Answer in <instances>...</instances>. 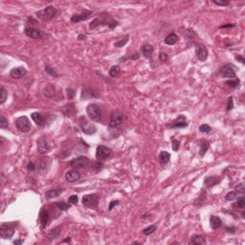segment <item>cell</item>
<instances>
[{
	"label": "cell",
	"mask_w": 245,
	"mask_h": 245,
	"mask_svg": "<svg viewBox=\"0 0 245 245\" xmlns=\"http://www.w3.org/2000/svg\"><path fill=\"white\" fill-rule=\"evenodd\" d=\"M7 97H8V93L6 89L4 87H1L0 88V103H4L5 101L7 100Z\"/></svg>",
	"instance_id": "cell-41"
},
{
	"label": "cell",
	"mask_w": 245,
	"mask_h": 245,
	"mask_svg": "<svg viewBox=\"0 0 245 245\" xmlns=\"http://www.w3.org/2000/svg\"><path fill=\"white\" fill-rule=\"evenodd\" d=\"M183 36H184V38H186L187 39H192V38H195L196 34L192 29H187V30L184 31Z\"/></svg>",
	"instance_id": "cell-35"
},
{
	"label": "cell",
	"mask_w": 245,
	"mask_h": 245,
	"mask_svg": "<svg viewBox=\"0 0 245 245\" xmlns=\"http://www.w3.org/2000/svg\"><path fill=\"white\" fill-rule=\"evenodd\" d=\"M118 25H119V22H118V21L111 20V21H109V22H108V24H107V27H108L109 29H114V28H116V27H117Z\"/></svg>",
	"instance_id": "cell-50"
},
{
	"label": "cell",
	"mask_w": 245,
	"mask_h": 245,
	"mask_svg": "<svg viewBox=\"0 0 245 245\" xmlns=\"http://www.w3.org/2000/svg\"><path fill=\"white\" fill-rule=\"evenodd\" d=\"M235 27V24H232V23H228L225 25H221L219 26V29H226V28H234Z\"/></svg>",
	"instance_id": "cell-53"
},
{
	"label": "cell",
	"mask_w": 245,
	"mask_h": 245,
	"mask_svg": "<svg viewBox=\"0 0 245 245\" xmlns=\"http://www.w3.org/2000/svg\"><path fill=\"white\" fill-rule=\"evenodd\" d=\"M221 219L216 215H212L210 217V225H211V228L214 230L218 229L221 226Z\"/></svg>",
	"instance_id": "cell-25"
},
{
	"label": "cell",
	"mask_w": 245,
	"mask_h": 245,
	"mask_svg": "<svg viewBox=\"0 0 245 245\" xmlns=\"http://www.w3.org/2000/svg\"><path fill=\"white\" fill-rule=\"evenodd\" d=\"M45 72L48 75H50L51 77H53V78H58V74L57 73V71L55 69L52 68L50 65H46L45 66Z\"/></svg>",
	"instance_id": "cell-39"
},
{
	"label": "cell",
	"mask_w": 245,
	"mask_h": 245,
	"mask_svg": "<svg viewBox=\"0 0 245 245\" xmlns=\"http://www.w3.org/2000/svg\"><path fill=\"white\" fill-rule=\"evenodd\" d=\"M38 151L41 154H46L51 151V147L45 136H41L38 141Z\"/></svg>",
	"instance_id": "cell-11"
},
{
	"label": "cell",
	"mask_w": 245,
	"mask_h": 245,
	"mask_svg": "<svg viewBox=\"0 0 245 245\" xmlns=\"http://www.w3.org/2000/svg\"><path fill=\"white\" fill-rule=\"evenodd\" d=\"M70 241H71V238H70V237H67L65 239H63L61 242H62V243H65V242H70Z\"/></svg>",
	"instance_id": "cell-60"
},
{
	"label": "cell",
	"mask_w": 245,
	"mask_h": 245,
	"mask_svg": "<svg viewBox=\"0 0 245 245\" xmlns=\"http://www.w3.org/2000/svg\"><path fill=\"white\" fill-rule=\"evenodd\" d=\"M50 219V215L48 213V211H46L45 209H41L40 213H39V222L41 224L42 227H45Z\"/></svg>",
	"instance_id": "cell-22"
},
{
	"label": "cell",
	"mask_w": 245,
	"mask_h": 245,
	"mask_svg": "<svg viewBox=\"0 0 245 245\" xmlns=\"http://www.w3.org/2000/svg\"><path fill=\"white\" fill-rule=\"evenodd\" d=\"M219 72L223 78H237V75H235V67L232 64H225L224 66H222L220 68Z\"/></svg>",
	"instance_id": "cell-12"
},
{
	"label": "cell",
	"mask_w": 245,
	"mask_h": 245,
	"mask_svg": "<svg viewBox=\"0 0 245 245\" xmlns=\"http://www.w3.org/2000/svg\"><path fill=\"white\" fill-rule=\"evenodd\" d=\"M208 150H209V143L206 142V141L201 142V144L199 146V154H200V156H204Z\"/></svg>",
	"instance_id": "cell-32"
},
{
	"label": "cell",
	"mask_w": 245,
	"mask_h": 245,
	"mask_svg": "<svg viewBox=\"0 0 245 245\" xmlns=\"http://www.w3.org/2000/svg\"><path fill=\"white\" fill-rule=\"evenodd\" d=\"M22 243H23V240H21V239H17V240H14V245H20Z\"/></svg>",
	"instance_id": "cell-58"
},
{
	"label": "cell",
	"mask_w": 245,
	"mask_h": 245,
	"mask_svg": "<svg viewBox=\"0 0 245 245\" xmlns=\"http://www.w3.org/2000/svg\"><path fill=\"white\" fill-rule=\"evenodd\" d=\"M122 122V114L118 111V110H114L111 112L110 115V120H109V127H117L119 126H121Z\"/></svg>",
	"instance_id": "cell-10"
},
{
	"label": "cell",
	"mask_w": 245,
	"mask_h": 245,
	"mask_svg": "<svg viewBox=\"0 0 245 245\" xmlns=\"http://www.w3.org/2000/svg\"><path fill=\"white\" fill-rule=\"evenodd\" d=\"M214 4L217 5V6H228L229 5V2L226 1V0H220V1H218V0H214L213 1Z\"/></svg>",
	"instance_id": "cell-48"
},
{
	"label": "cell",
	"mask_w": 245,
	"mask_h": 245,
	"mask_svg": "<svg viewBox=\"0 0 245 245\" xmlns=\"http://www.w3.org/2000/svg\"><path fill=\"white\" fill-rule=\"evenodd\" d=\"M188 127V122L187 118L184 115H179L177 119L172 122V125L171 126V128H184Z\"/></svg>",
	"instance_id": "cell-18"
},
{
	"label": "cell",
	"mask_w": 245,
	"mask_h": 245,
	"mask_svg": "<svg viewBox=\"0 0 245 245\" xmlns=\"http://www.w3.org/2000/svg\"><path fill=\"white\" fill-rule=\"evenodd\" d=\"M32 120L34 121V122L38 127H42L44 126L45 124V117L43 116L41 113L39 112H34L31 114Z\"/></svg>",
	"instance_id": "cell-20"
},
{
	"label": "cell",
	"mask_w": 245,
	"mask_h": 245,
	"mask_svg": "<svg viewBox=\"0 0 245 245\" xmlns=\"http://www.w3.org/2000/svg\"><path fill=\"white\" fill-rule=\"evenodd\" d=\"M58 14V10L54 7V6H48L45 9H42V10L37 12V16L38 17L39 19H41L42 21H50L54 18V17L57 15Z\"/></svg>",
	"instance_id": "cell-1"
},
{
	"label": "cell",
	"mask_w": 245,
	"mask_h": 245,
	"mask_svg": "<svg viewBox=\"0 0 245 245\" xmlns=\"http://www.w3.org/2000/svg\"><path fill=\"white\" fill-rule=\"evenodd\" d=\"M107 18H108V14H106V13H101V14H99L98 16L95 17V18L92 20V22L90 23L89 28L90 29H95V28L99 27V26L107 25L108 24Z\"/></svg>",
	"instance_id": "cell-8"
},
{
	"label": "cell",
	"mask_w": 245,
	"mask_h": 245,
	"mask_svg": "<svg viewBox=\"0 0 245 245\" xmlns=\"http://www.w3.org/2000/svg\"><path fill=\"white\" fill-rule=\"evenodd\" d=\"M234 207L243 210L245 208V197L244 196H239L237 198V202L234 204Z\"/></svg>",
	"instance_id": "cell-33"
},
{
	"label": "cell",
	"mask_w": 245,
	"mask_h": 245,
	"mask_svg": "<svg viewBox=\"0 0 245 245\" xmlns=\"http://www.w3.org/2000/svg\"><path fill=\"white\" fill-rule=\"evenodd\" d=\"M171 159V153L168 151H161L159 154V161L162 165H166L170 162Z\"/></svg>",
	"instance_id": "cell-29"
},
{
	"label": "cell",
	"mask_w": 245,
	"mask_h": 245,
	"mask_svg": "<svg viewBox=\"0 0 245 245\" xmlns=\"http://www.w3.org/2000/svg\"><path fill=\"white\" fill-rule=\"evenodd\" d=\"M91 15H92V12L91 11L84 10L81 14H74L71 16V18H70V21H71V23H78L81 21L87 20Z\"/></svg>",
	"instance_id": "cell-13"
},
{
	"label": "cell",
	"mask_w": 245,
	"mask_h": 245,
	"mask_svg": "<svg viewBox=\"0 0 245 245\" xmlns=\"http://www.w3.org/2000/svg\"><path fill=\"white\" fill-rule=\"evenodd\" d=\"M99 195L97 194L85 195L82 196V204L90 209H96L99 205Z\"/></svg>",
	"instance_id": "cell-3"
},
{
	"label": "cell",
	"mask_w": 245,
	"mask_h": 245,
	"mask_svg": "<svg viewBox=\"0 0 245 245\" xmlns=\"http://www.w3.org/2000/svg\"><path fill=\"white\" fill-rule=\"evenodd\" d=\"M168 59V55L164 53V52H161V53L159 54V60L161 61V62H166Z\"/></svg>",
	"instance_id": "cell-49"
},
{
	"label": "cell",
	"mask_w": 245,
	"mask_h": 245,
	"mask_svg": "<svg viewBox=\"0 0 245 245\" xmlns=\"http://www.w3.org/2000/svg\"><path fill=\"white\" fill-rule=\"evenodd\" d=\"M56 94V87L53 84H48L44 88V95L47 98H53Z\"/></svg>",
	"instance_id": "cell-28"
},
{
	"label": "cell",
	"mask_w": 245,
	"mask_h": 245,
	"mask_svg": "<svg viewBox=\"0 0 245 245\" xmlns=\"http://www.w3.org/2000/svg\"><path fill=\"white\" fill-rule=\"evenodd\" d=\"M66 93H67V99L68 100H72L75 97V90L72 88H67Z\"/></svg>",
	"instance_id": "cell-46"
},
{
	"label": "cell",
	"mask_w": 245,
	"mask_h": 245,
	"mask_svg": "<svg viewBox=\"0 0 245 245\" xmlns=\"http://www.w3.org/2000/svg\"><path fill=\"white\" fill-rule=\"evenodd\" d=\"M139 58H140L139 53H134L132 56H130V59H132V60H138Z\"/></svg>",
	"instance_id": "cell-56"
},
{
	"label": "cell",
	"mask_w": 245,
	"mask_h": 245,
	"mask_svg": "<svg viewBox=\"0 0 245 245\" xmlns=\"http://www.w3.org/2000/svg\"><path fill=\"white\" fill-rule=\"evenodd\" d=\"M14 235V228L10 223H2L0 226V237L3 239H10Z\"/></svg>",
	"instance_id": "cell-6"
},
{
	"label": "cell",
	"mask_w": 245,
	"mask_h": 245,
	"mask_svg": "<svg viewBox=\"0 0 245 245\" xmlns=\"http://www.w3.org/2000/svg\"><path fill=\"white\" fill-rule=\"evenodd\" d=\"M235 189H237V191H238L239 192H241V194H243V192H244V185H243L242 183L239 184V185L237 188H235Z\"/></svg>",
	"instance_id": "cell-55"
},
{
	"label": "cell",
	"mask_w": 245,
	"mask_h": 245,
	"mask_svg": "<svg viewBox=\"0 0 245 245\" xmlns=\"http://www.w3.org/2000/svg\"><path fill=\"white\" fill-rule=\"evenodd\" d=\"M226 84L228 85V86H230V87H232V88H237V87H239V84H240V81L239 80V78H230V81L227 82Z\"/></svg>",
	"instance_id": "cell-36"
},
{
	"label": "cell",
	"mask_w": 245,
	"mask_h": 245,
	"mask_svg": "<svg viewBox=\"0 0 245 245\" xmlns=\"http://www.w3.org/2000/svg\"><path fill=\"white\" fill-rule=\"evenodd\" d=\"M128 38H129V34H127V36L122 38V39H120V40H118L117 42H115L114 43V46L115 47H118V48H120V47H124L127 43V41H128Z\"/></svg>",
	"instance_id": "cell-38"
},
{
	"label": "cell",
	"mask_w": 245,
	"mask_h": 245,
	"mask_svg": "<svg viewBox=\"0 0 245 245\" xmlns=\"http://www.w3.org/2000/svg\"><path fill=\"white\" fill-rule=\"evenodd\" d=\"M89 159L85 156H78L69 162V165L73 169H84L89 165Z\"/></svg>",
	"instance_id": "cell-7"
},
{
	"label": "cell",
	"mask_w": 245,
	"mask_h": 245,
	"mask_svg": "<svg viewBox=\"0 0 245 245\" xmlns=\"http://www.w3.org/2000/svg\"><path fill=\"white\" fill-rule=\"evenodd\" d=\"M68 201H69V203L74 204V205L75 204H78V197L77 195H71V196L68 198Z\"/></svg>",
	"instance_id": "cell-47"
},
{
	"label": "cell",
	"mask_w": 245,
	"mask_h": 245,
	"mask_svg": "<svg viewBox=\"0 0 245 245\" xmlns=\"http://www.w3.org/2000/svg\"><path fill=\"white\" fill-rule=\"evenodd\" d=\"M118 204H119V201L118 200H113V201H111L109 206H108V211H111V210L114 208V207H116Z\"/></svg>",
	"instance_id": "cell-51"
},
{
	"label": "cell",
	"mask_w": 245,
	"mask_h": 245,
	"mask_svg": "<svg viewBox=\"0 0 245 245\" xmlns=\"http://www.w3.org/2000/svg\"><path fill=\"white\" fill-rule=\"evenodd\" d=\"M141 53L146 58H151L153 54V47L151 44H144L141 48Z\"/></svg>",
	"instance_id": "cell-23"
},
{
	"label": "cell",
	"mask_w": 245,
	"mask_h": 245,
	"mask_svg": "<svg viewBox=\"0 0 245 245\" xmlns=\"http://www.w3.org/2000/svg\"><path fill=\"white\" fill-rule=\"evenodd\" d=\"M120 72H121V67L119 65H113L109 70V76L111 78H115L120 74Z\"/></svg>",
	"instance_id": "cell-34"
},
{
	"label": "cell",
	"mask_w": 245,
	"mask_h": 245,
	"mask_svg": "<svg viewBox=\"0 0 245 245\" xmlns=\"http://www.w3.org/2000/svg\"><path fill=\"white\" fill-rule=\"evenodd\" d=\"M178 40H179V38L177 34L171 33L169 36L166 37V38L164 39V42H165V44H167V45H174Z\"/></svg>",
	"instance_id": "cell-24"
},
{
	"label": "cell",
	"mask_w": 245,
	"mask_h": 245,
	"mask_svg": "<svg viewBox=\"0 0 245 245\" xmlns=\"http://www.w3.org/2000/svg\"><path fill=\"white\" fill-rule=\"evenodd\" d=\"M55 206H56L58 210H60V211H67V210L69 209V207H70L67 203L63 202V201H59V202H56V203H55Z\"/></svg>",
	"instance_id": "cell-40"
},
{
	"label": "cell",
	"mask_w": 245,
	"mask_h": 245,
	"mask_svg": "<svg viewBox=\"0 0 245 245\" xmlns=\"http://www.w3.org/2000/svg\"><path fill=\"white\" fill-rule=\"evenodd\" d=\"M27 169L29 171H34V170H36V165H34L33 162H29L27 165Z\"/></svg>",
	"instance_id": "cell-52"
},
{
	"label": "cell",
	"mask_w": 245,
	"mask_h": 245,
	"mask_svg": "<svg viewBox=\"0 0 245 245\" xmlns=\"http://www.w3.org/2000/svg\"><path fill=\"white\" fill-rule=\"evenodd\" d=\"M15 127L21 132H28L31 130V122L26 116H20L15 120Z\"/></svg>",
	"instance_id": "cell-5"
},
{
	"label": "cell",
	"mask_w": 245,
	"mask_h": 245,
	"mask_svg": "<svg viewBox=\"0 0 245 245\" xmlns=\"http://www.w3.org/2000/svg\"><path fill=\"white\" fill-rule=\"evenodd\" d=\"M60 233H61V230H60L59 227H56L55 229H53L48 234V239L49 240H54V239H58L59 237Z\"/></svg>",
	"instance_id": "cell-30"
},
{
	"label": "cell",
	"mask_w": 245,
	"mask_h": 245,
	"mask_svg": "<svg viewBox=\"0 0 245 245\" xmlns=\"http://www.w3.org/2000/svg\"><path fill=\"white\" fill-rule=\"evenodd\" d=\"M80 127H81V129L82 130V132L87 135H92L97 131V128H96L95 125H93L92 122H89L86 120H82L80 122Z\"/></svg>",
	"instance_id": "cell-14"
},
{
	"label": "cell",
	"mask_w": 245,
	"mask_h": 245,
	"mask_svg": "<svg viewBox=\"0 0 245 245\" xmlns=\"http://www.w3.org/2000/svg\"><path fill=\"white\" fill-rule=\"evenodd\" d=\"M190 243L191 244H194V245L205 244L206 243V239H205L204 235H194V237L191 239Z\"/></svg>",
	"instance_id": "cell-26"
},
{
	"label": "cell",
	"mask_w": 245,
	"mask_h": 245,
	"mask_svg": "<svg viewBox=\"0 0 245 245\" xmlns=\"http://www.w3.org/2000/svg\"><path fill=\"white\" fill-rule=\"evenodd\" d=\"M226 111H230L234 108V100L233 97H230L228 99V102H227V106H226Z\"/></svg>",
	"instance_id": "cell-45"
},
{
	"label": "cell",
	"mask_w": 245,
	"mask_h": 245,
	"mask_svg": "<svg viewBox=\"0 0 245 245\" xmlns=\"http://www.w3.org/2000/svg\"><path fill=\"white\" fill-rule=\"evenodd\" d=\"M219 179L216 176H208L204 179V185L206 188H212L218 183Z\"/></svg>",
	"instance_id": "cell-27"
},
{
	"label": "cell",
	"mask_w": 245,
	"mask_h": 245,
	"mask_svg": "<svg viewBox=\"0 0 245 245\" xmlns=\"http://www.w3.org/2000/svg\"><path fill=\"white\" fill-rule=\"evenodd\" d=\"M9 126V121L6 117H4L3 115L0 116V127L1 128H7Z\"/></svg>",
	"instance_id": "cell-43"
},
{
	"label": "cell",
	"mask_w": 245,
	"mask_h": 245,
	"mask_svg": "<svg viewBox=\"0 0 245 245\" xmlns=\"http://www.w3.org/2000/svg\"><path fill=\"white\" fill-rule=\"evenodd\" d=\"M180 147V141L179 140H175V139H172V150L174 151H177Z\"/></svg>",
	"instance_id": "cell-44"
},
{
	"label": "cell",
	"mask_w": 245,
	"mask_h": 245,
	"mask_svg": "<svg viewBox=\"0 0 245 245\" xmlns=\"http://www.w3.org/2000/svg\"><path fill=\"white\" fill-rule=\"evenodd\" d=\"M111 153L112 151L109 147L103 145H100L96 150V158L99 161H106L110 158Z\"/></svg>",
	"instance_id": "cell-4"
},
{
	"label": "cell",
	"mask_w": 245,
	"mask_h": 245,
	"mask_svg": "<svg viewBox=\"0 0 245 245\" xmlns=\"http://www.w3.org/2000/svg\"><path fill=\"white\" fill-rule=\"evenodd\" d=\"M195 55L200 61H205L209 55L207 47L201 43H195Z\"/></svg>",
	"instance_id": "cell-9"
},
{
	"label": "cell",
	"mask_w": 245,
	"mask_h": 245,
	"mask_svg": "<svg viewBox=\"0 0 245 245\" xmlns=\"http://www.w3.org/2000/svg\"><path fill=\"white\" fill-rule=\"evenodd\" d=\"M239 192L237 191H229L228 194L225 195V199L227 201H233V200H235L239 196Z\"/></svg>",
	"instance_id": "cell-31"
},
{
	"label": "cell",
	"mask_w": 245,
	"mask_h": 245,
	"mask_svg": "<svg viewBox=\"0 0 245 245\" xmlns=\"http://www.w3.org/2000/svg\"><path fill=\"white\" fill-rule=\"evenodd\" d=\"M212 130V127L207 124H203L199 127V131L201 133H210Z\"/></svg>",
	"instance_id": "cell-42"
},
{
	"label": "cell",
	"mask_w": 245,
	"mask_h": 245,
	"mask_svg": "<svg viewBox=\"0 0 245 245\" xmlns=\"http://www.w3.org/2000/svg\"><path fill=\"white\" fill-rule=\"evenodd\" d=\"M26 74H27V70L22 66L14 67L11 70V72H10V76L13 78H15V80H19V78H23Z\"/></svg>",
	"instance_id": "cell-17"
},
{
	"label": "cell",
	"mask_w": 245,
	"mask_h": 245,
	"mask_svg": "<svg viewBox=\"0 0 245 245\" xmlns=\"http://www.w3.org/2000/svg\"><path fill=\"white\" fill-rule=\"evenodd\" d=\"M98 93L96 92L94 89L90 88V87H85L82 91V100H89L91 98H97Z\"/></svg>",
	"instance_id": "cell-19"
},
{
	"label": "cell",
	"mask_w": 245,
	"mask_h": 245,
	"mask_svg": "<svg viewBox=\"0 0 245 245\" xmlns=\"http://www.w3.org/2000/svg\"><path fill=\"white\" fill-rule=\"evenodd\" d=\"M156 230H157V226H156V225H151V226L147 227V228H145V229L143 230V234H144L145 235H151L153 234Z\"/></svg>",
	"instance_id": "cell-37"
},
{
	"label": "cell",
	"mask_w": 245,
	"mask_h": 245,
	"mask_svg": "<svg viewBox=\"0 0 245 245\" xmlns=\"http://www.w3.org/2000/svg\"><path fill=\"white\" fill-rule=\"evenodd\" d=\"M235 58V59H237L238 61H240V62H241L242 64H245V58H244L243 56H238V55H237Z\"/></svg>",
	"instance_id": "cell-54"
},
{
	"label": "cell",
	"mask_w": 245,
	"mask_h": 245,
	"mask_svg": "<svg viewBox=\"0 0 245 245\" xmlns=\"http://www.w3.org/2000/svg\"><path fill=\"white\" fill-rule=\"evenodd\" d=\"M82 178V174L78 170H70L65 173V179L69 183L77 182Z\"/></svg>",
	"instance_id": "cell-16"
},
{
	"label": "cell",
	"mask_w": 245,
	"mask_h": 245,
	"mask_svg": "<svg viewBox=\"0 0 245 245\" xmlns=\"http://www.w3.org/2000/svg\"><path fill=\"white\" fill-rule=\"evenodd\" d=\"M86 113L93 122H98L102 121V110L97 103H89L86 106Z\"/></svg>",
	"instance_id": "cell-2"
},
{
	"label": "cell",
	"mask_w": 245,
	"mask_h": 245,
	"mask_svg": "<svg viewBox=\"0 0 245 245\" xmlns=\"http://www.w3.org/2000/svg\"><path fill=\"white\" fill-rule=\"evenodd\" d=\"M25 34L27 37L31 38H34V39H39V38H42L44 37V33L42 31L38 30V29H36L34 27H28L26 28L25 31H24Z\"/></svg>",
	"instance_id": "cell-15"
},
{
	"label": "cell",
	"mask_w": 245,
	"mask_h": 245,
	"mask_svg": "<svg viewBox=\"0 0 245 245\" xmlns=\"http://www.w3.org/2000/svg\"><path fill=\"white\" fill-rule=\"evenodd\" d=\"M226 230H227V232H231V233H235V227H232V228H229V227H227L226 228Z\"/></svg>",
	"instance_id": "cell-59"
},
{
	"label": "cell",
	"mask_w": 245,
	"mask_h": 245,
	"mask_svg": "<svg viewBox=\"0 0 245 245\" xmlns=\"http://www.w3.org/2000/svg\"><path fill=\"white\" fill-rule=\"evenodd\" d=\"M78 40H85L86 39V36H85V34H78Z\"/></svg>",
	"instance_id": "cell-57"
},
{
	"label": "cell",
	"mask_w": 245,
	"mask_h": 245,
	"mask_svg": "<svg viewBox=\"0 0 245 245\" xmlns=\"http://www.w3.org/2000/svg\"><path fill=\"white\" fill-rule=\"evenodd\" d=\"M63 191H64V189L61 188V187H58V188H56V189H53V190H49L48 191H46L45 197H46V199L56 198V197L59 196L61 194H62Z\"/></svg>",
	"instance_id": "cell-21"
}]
</instances>
